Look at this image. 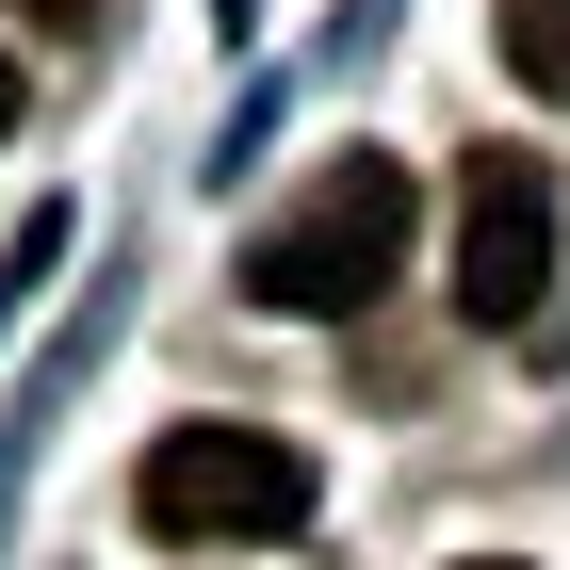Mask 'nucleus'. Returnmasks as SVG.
Masks as SVG:
<instances>
[{"label": "nucleus", "instance_id": "f257e3e1", "mask_svg": "<svg viewBox=\"0 0 570 570\" xmlns=\"http://www.w3.org/2000/svg\"><path fill=\"white\" fill-rule=\"evenodd\" d=\"M407 228H424V179H407L392 147H343V164L245 245V294H262L277 326H343V309H375L407 277Z\"/></svg>", "mask_w": 570, "mask_h": 570}, {"label": "nucleus", "instance_id": "f03ea898", "mask_svg": "<svg viewBox=\"0 0 570 570\" xmlns=\"http://www.w3.org/2000/svg\"><path fill=\"white\" fill-rule=\"evenodd\" d=\"M131 522L179 554H245V538H309V456L277 424H164L131 473Z\"/></svg>", "mask_w": 570, "mask_h": 570}, {"label": "nucleus", "instance_id": "7ed1b4c3", "mask_svg": "<svg viewBox=\"0 0 570 570\" xmlns=\"http://www.w3.org/2000/svg\"><path fill=\"white\" fill-rule=\"evenodd\" d=\"M554 294V164L538 147H473L456 179V309L473 326H538Z\"/></svg>", "mask_w": 570, "mask_h": 570}, {"label": "nucleus", "instance_id": "20e7f679", "mask_svg": "<svg viewBox=\"0 0 570 570\" xmlns=\"http://www.w3.org/2000/svg\"><path fill=\"white\" fill-rule=\"evenodd\" d=\"M505 82H522V98H570V0H505Z\"/></svg>", "mask_w": 570, "mask_h": 570}, {"label": "nucleus", "instance_id": "39448f33", "mask_svg": "<svg viewBox=\"0 0 570 570\" xmlns=\"http://www.w3.org/2000/svg\"><path fill=\"white\" fill-rule=\"evenodd\" d=\"M49 262H66V213H33V228H17V245H0V326L33 309V277H49Z\"/></svg>", "mask_w": 570, "mask_h": 570}, {"label": "nucleus", "instance_id": "423d86ee", "mask_svg": "<svg viewBox=\"0 0 570 570\" xmlns=\"http://www.w3.org/2000/svg\"><path fill=\"white\" fill-rule=\"evenodd\" d=\"M17 17H49V33H98V0H17Z\"/></svg>", "mask_w": 570, "mask_h": 570}, {"label": "nucleus", "instance_id": "0eeeda50", "mask_svg": "<svg viewBox=\"0 0 570 570\" xmlns=\"http://www.w3.org/2000/svg\"><path fill=\"white\" fill-rule=\"evenodd\" d=\"M0 147H17V49H0Z\"/></svg>", "mask_w": 570, "mask_h": 570}, {"label": "nucleus", "instance_id": "6e6552de", "mask_svg": "<svg viewBox=\"0 0 570 570\" xmlns=\"http://www.w3.org/2000/svg\"><path fill=\"white\" fill-rule=\"evenodd\" d=\"M456 570H522V554H456Z\"/></svg>", "mask_w": 570, "mask_h": 570}]
</instances>
